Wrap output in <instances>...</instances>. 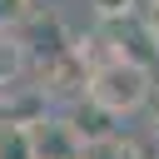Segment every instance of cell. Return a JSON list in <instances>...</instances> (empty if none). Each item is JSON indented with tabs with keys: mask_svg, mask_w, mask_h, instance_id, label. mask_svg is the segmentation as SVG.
I'll use <instances>...</instances> for the list:
<instances>
[{
	"mask_svg": "<svg viewBox=\"0 0 159 159\" xmlns=\"http://www.w3.org/2000/svg\"><path fill=\"white\" fill-rule=\"evenodd\" d=\"M129 10H139V0H94V15L99 20H124Z\"/></svg>",
	"mask_w": 159,
	"mask_h": 159,
	"instance_id": "7a4b0ae2",
	"label": "cell"
},
{
	"mask_svg": "<svg viewBox=\"0 0 159 159\" xmlns=\"http://www.w3.org/2000/svg\"><path fill=\"white\" fill-rule=\"evenodd\" d=\"M94 99L104 109H139L149 99V75L134 65V60H109L104 70H94Z\"/></svg>",
	"mask_w": 159,
	"mask_h": 159,
	"instance_id": "6da1fadb",
	"label": "cell"
},
{
	"mask_svg": "<svg viewBox=\"0 0 159 159\" xmlns=\"http://www.w3.org/2000/svg\"><path fill=\"white\" fill-rule=\"evenodd\" d=\"M139 10H144V25L159 35V0H139Z\"/></svg>",
	"mask_w": 159,
	"mask_h": 159,
	"instance_id": "3957f363",
	"label": "cell"
}]
</instances>
